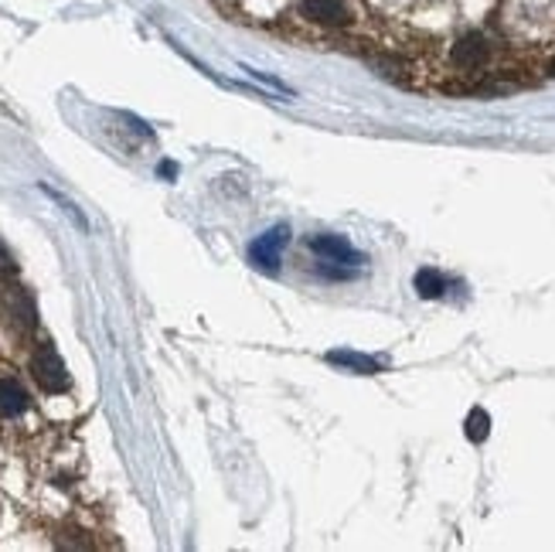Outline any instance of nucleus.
<instances>
[{
  "label": "nucleus",
  "mask_w": 555,
  "mask_h": 552,
  "mask_svg": "<svg viewBox=\"0 0 555 552\" xmlns=\"http://www.w3.org/2000/svg\"><path fill=\"white\" fill-rule=\"evenodd\" d=\"M14 273V259H11V253L4 249V243H0V276H11Z\"/></svg>",
  "instance_id": "nucleus-11"
},
{
  "label": "nucleus",
  "mask_w": 555,
  "mask_h": 552,
  "mask_svg": "<svg viewBox=\"0 0 555 552\" xmlns=\"http://www.w3.org/2000/svg\"><path fill=\"white\" fill-rule=\"evenodd\" d=\"M310 253L317 256V273L321 276H334V280H348L358 273V266L365 263V256L344 235L334 232H324V235H310Z\"/></svg>",
  "instance_id": "nucleus-1"
},
{
  "label": "nucleus",
  "mask_w": 555,
  "mask_h": 552,
  "mask_svg": "<svg viewBox=\"0 0 555 552\" xmlns=\"http://www.w3.org/2000/svg\"><path fill=\"white\" fill-rule=\"evenodd\" d=\"M488 58V41L480 35H464V38L453 45V62L460 68H478Z\"/></svg>",
  "instance_id": "nucleus-6"
},
{
  "label": "nucleus",
  "mask_w": 555,
  "mask_h": 552,
  "mask_svg": "<svg viewBox=\"0 0 555 552\" xmlns=\"http://www.w3.org/2000/svg\"><path fill=\"white\" fill-rule=\"evenodd\" d=\"M300 11L317 25H344L348 21L344 0H300Z\"/></svg>",
  "instance_id": "nucleus-5"
},
{
  "label": "nucleus",
  "mask_w": 555,
  "mask_h": 552,
  "mask_svg": "<svg viewBox=\"0 0 555 552\" xmlns=\"http://www.w3.org/2000/svg\"><path fill=\"white\" fill-rule=\"evenodd\" d=\"M327 361L331 365H341V369H348V372H358V375H375V372H382V365L375 359H368V355H358V351H327Z\"/></svg>",
  "instance_id": "nucleus-7"
},
{
  "label": "nucleus",
  "mask_w": 555,
  "mask_h": 552,
  "mask_svg": "<svg viewBox=\"0 0 555 552\" xmlns=\"http://www.w3.org/2000/svg\"><path fill=\"white\" fill-rule=\"evenodd\" d=\"M290 225H272L270 232H262L256 243L249 245V259L256 270H266V273H276L280 263H283V249L290 245Z\"/></svg>",
  "instance_id": "nucleus-2"
},
{
  "label": "nucleus",
  "mask_w": 555,
  "mask_h": 552,
  "mask_svg": "<svg viewBox=\"0 0 555 552\" xmlns=\"http://www.w3.org/2000/svg\"><path fill=\"white\" fill-rule=\"evenodd\" d=\"M35 379L45 392H65L68 389V372H65V361L58 359V351L52 345H41L35 355Z\"/></svg>",
  "instance_id": "nucleus-4"
},
{
  "label": "nucleus",
  "mask_w": 555,
  "mask_h": 552,
  "mask_svg": "<svg viewBox=\"0 0 555 552\" xmlns=\"http://www.w3.org/2000/svg\"><path fill=\"white\" fill-rule=\"evenodd\" d=\"M488 433H491V416L484 410H470V416H467V437L474 440V443H484Z\"/></svg>",
  "instance_id": "nucleus-10"
},
{
  "label": "nucleus",
  "mask_w": 555,
  "mask_h": 552,
  "mask_svg": "<svg viewBox=\"0 0 555 552\" xmlns=\"http://www.w3.org/2000/svg\"><path fill=\"white\" fill-rule=\"evenodd\" d=\"M4 318L11 324V331L17 334H31L38 328V307H35V300L27 290L21 286H7V294H4Z\"/></svg>",
  "instance_id": "nucleus-3"
},
{
  "label": "nucleus",
  "mask_w": 555,
  "mask_h": 552,
  "mask_svg": "<svg viewBox=\"0 0 555 552\" xmlns=\"http://www.w3.org/2000/svg\"><path fill=\"white\" fill-rule=\"evenodd\" d=\"M27 410V392L14 379H0V416H21Z\"/></svg>",
  "instance_id": "nucleus-8"
},
{
  "label": "nucleus",
  "mask_w": 555,
  "mask_h": 552,
  "mask_svg": "<svg viewBox=\"0 0 555 552\" xmlns=\"http://www.w3.org/2000/svg\"><path fill=\"white\" fill-rule=\"evenodd\" d=\"M416 290H419V297L433 300V297H443V290H447V280H443L437 270H419V273H416Z\"/></svg>",
  "instance_id": "nucleus-9"
}]
</instances>
